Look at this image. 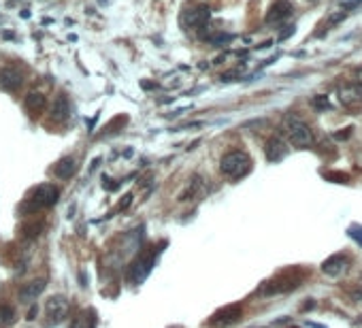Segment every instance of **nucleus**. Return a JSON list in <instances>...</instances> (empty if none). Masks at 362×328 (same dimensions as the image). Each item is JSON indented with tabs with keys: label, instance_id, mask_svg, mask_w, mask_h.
<instances>
[{
	"label": "nucleus",
	"instance_id": "1",
	"mask_svg": "<svg viewBox=\"0 0 362 328\" xmlns=\"http://www.w3.org/2000/svg\"><path fill=\"white\" fill-rule=\"evenodd\" d=\"M58 196H60V190L54 184H41L26 196V200L21 203L19 211L23 215H34V213H39L41 209L54 207V205L58 203Z\"/></svg>",
	"mask_w": 362,
	"mask_h": 328
},
{
	"label": "nucleus",
	"instance_id": "2",
	"mask_svg": "<svg viewBox=\"0 0 362 328\" xmlns=\"http://www.w3.org/2000/svg\"><path fill=\"white\" fill-rule=\"evenodd\" d=\"M220 171L228 179H241V177H245L251 171V158L245 152H241V149L228 152L222 158V162H220Z\"/></svg>",
	"mask_w": 362,
	"mask_h": 328
},
{
	"label": "nucleus",
	"instance_id": "3",
	"mask_svg": "<svg viewBox=\"0 0 362 328\" xmlns=\"http://www.w3.org/2000/svg\"><path fill=\"white\" fill-rule=\"evenodd\" d=\"M283 130H286L288 141L292 143L294 147H309V145L313 143L311 128L300 117H296V115H288L283 119Z\"/></svg>",
	"mask_w": 362,
	"mask_h": 328
},
{
	"label": "nucleus",
	"instance_id": "4",
	"mask_svg": "<svg viewBox=\"0 0 362 328\" xmlns=\"http://www.w3.org/2000/svg\"><path fill=\"white\" fill-rule=\"evenodd\" d=\"M300 282H303V273L300 271H286L281 275H277L273 282L264 284L262 292L264 294H279V292H290V290H294Z\"/></svg>",
	"mask_w": 362,
	"mask_h": 328
},
{
	"label": "nucleus",
	"instance_id": "5",
	"mask_svg": "<svg viewBox=\"0 0 362 328\" xmlns=\"http://www.w3.org/2000/svg\"><path fill=\"white\" fill-rule=\"evenodd\" d=\"M211 19V11L209 7L204 5H196V7H190L181 13V28H202L204 23Z\"/></svg>",
	"mask_w": 362,
	"mask_h": 328
},
{
	"label": "nucleus",
	"instance_id": "6",
	"mask_svg": "<svg viewBox=\"0 0 362 328\" xmlns=\"http://www.w3.org/2000/svg\"><path fill=\"white\" fill-rule=\"evenodd\" d=\"M241 315H243V307L241 305H226L222 309H217L213 315H211V320L209 324L215 326V328H228V326H232L241 320Z\"/></svg>",
	"mask_w": 362,
	"mask_h": 328
},
{
	"label": "nucleus",
	"instance_id": "7",
	"mask_svg": "<svg viewBox=\"0 0 362 328\" xmlns=\"http://www.w3.org/2000/svg\"><path fill=\"white\" fill-rule=\"evenodd\" d=\"M156 254H158V251L151 249V251H147V254H141V256L135 260V264H132V271H130V279H132L135 284H141L143 279L151 273Z\"/></svg>",
	"mask_w": 362,
	"mask_h": 328
},
{
	"label": "nucleus",
	"instance_id": "8",
	"mask_svg": "<svg viewBox=\"0 0 362 328\" xmlns=\"http://www.w3.org/2000/svg\"><path fill=\"white\" fill-rule=\"evenodd\" d=\"M68 309H70V305H68V300L64 296H51L49 300H47V307H45L47 322L54 324V326L60 324L68 315Z\"/></svg>",
	"mask_w": 362,
	"mask_h": 328
},
{
	"label": "nucleus",
	"instance_id": "9",
	"mask_svg": "<svg viewBox=\"0 0 362 328\" xmlns=\"http://www.w3.org/2000/svg\"><path fill=\"white\" fill-rule=\"evenodd\" d=\"M21 81H23V75L19 68H15V66L0 68V88L5 92H15L21 86Z\"/></svg>",
	"mask_w": 362,
	"mask_h": 328
},
{
	"label": "nucleus",
	"instance_id": "10",
	"mask_svg": "<svg viewBox=\"0 0 362 328\" xmlns=\"http://www.w3.org/2000/svg\"><path fill=\"white\" fill-rule=\"evenodd\" d=\"M290 15H292V5H290L288 0H277V3L269 9V13H267V23L277 26V23L286 21Z\"/></svg>",
	"mask_w": 362,
	"mask_h": 328
},
{
	"label": "nucleus",
	"instance_id": "11",
	"mask_svg": "<svg viewBox=\"0 0 362 328\" xmlns=\"http://www.w3.org/2000/svg\"><path fill=\"white\" fill-rule=\"evenodd\" d=\"M288 154V147H286V143L279 139V137H271L267 141V145H264V156H267V160L269 162H279L283 160Z\"/></svg>",
	"mask_w": 362,
	"mask_h": 328
},
{
	"label": "nucleus",
	"instance_id": "12",
	"mask_svg": "<svg viewBox=\"0 0 362 328\" xmlns=\"http://www.w3.org/2000/svg\"><path fill=\"white\" fill-rule=\"evenodd\" d=\"M45 286H47L45 279H34V282L23 284L21 290H19V300H21V302H34L36 298L43 294Z\"/></svg>",
	"mask_w": 362,
	"mask_h": 328
},
{
	"label": "nucleus",
	"instance_id": "13",
	"mask_svg": "<svg viewBox=\"0 0 362 328\" xmlns=\"http://www.w3.org/2000/svg\"><path fill=\"white\" fill-rule=\"evenodd\" d=\"M45 105H47V100L41 92H30L26 96V100H23V109H26V113L30 117H39L45 111Z\"/></svg>",
	"mask_w": 362,
	"mask_h": 328
},
{
	"label": "nucleus",
	"instance_id": "14",
	"mask_svg": "<svg viewBox=\"0 0 362 328\" xmlns=\"http://www.w3.org/2000/svg\"><path fill=\"white\" fill-rule=\"evenodd\" d=\"M75 171H77V160H75V158H70V156L62 158V160H58L54 164V168H51V173L58 179H70L72 175H75Z\"/></svg>",
	"mask_w": 362,
	"mask_h": 328
},
{
	"label": "nucleus",
	"instance_id": "15",
	"mask_svg": "<svg viewBox=\"0 0 362 328\" xmlns=\"http://www.w3.org/2000/svg\"><path fill=\"white\" fill-rule=\"evenodd\" d=\"M68 113H70V103L66 98V94H60L51 107V119L58 121V124H62V121H66Z\"/></svg>",
	"mask_w": 362,
	"mask_h": 328
},
{
	"label": "nucleus",
	"instance_id": "16",
	"mask_svg": "<svg viewBox=\"0 0 362 328\" xmlns=\"http://www.w3.org/2000/svg\"><path fill=\"white\" fill-rule=\"evenodd\" d=\"M70 328H96V313L92 309L81 311L77 318H72Z\"/></svg>",
	"mask_w": 362,
	"mask_h": 328
},
{
	"label": "nucleus",
	"instance_id": "17",
	"mask_svg": "<svg viewBox=\"0 0 362 328\" xmlns=\"http://www.w3.org/2000/svg\"><path fill=\"white\" fill-rule=\"evenodd\" d=\"M339 94H341V100L345 105H358L362 100V90L358 86H343L339 90Z\"/></svg>",
	"mask_w": 362,
	"mask_h": 328
},
{
	"label": "nucleus",
	"instance_id": "18",
	"mask_svg": "<svg viewBox=\"0 0 362 328\" xmlns=\"http://www.w3.org/2000/svg\"><path fill=\"white\" fill-rule=\"evenodd\" d=\"M343 266H345V258L343 256H334V258H328L324 262V273L326 275H339L343 271Z\"/></svg>",
	"mask_w": 362,
	"mask_h": 328
},
{
	"label": "nucleus",
	"instance_id": "19",
	"mask_svg": "<svg viewBox=\"0 0 362 328\" xmlns=\"http://www.w3.org/2000/svg\"><path fill=\"white\" fill-rule=\"evenodd\" d=\"M15 320V311L11 305H0V328H9Z\"/></svg>",
	"mask_w": 362,
	"mask_h": 328
},
{
	"label": "nucleus",
	"instance_id": "20",
	"mask_svg": "<svg viewBox=\"0 0 362 328\" xmlns=\"http://www.w3.org/2000/svg\"><path fill=\"white\" fill-rule=\"evenodd\" d=\"M349 237H354V239L360 243V245H362V230H360V228H356V226L349 228Z\"/></svg>",
	"mask_w": 362,
	"mask_h": 328
},
{
	"label": "nucleus",
	"instance_id": "21",
	"mask_svg": "<svg viewBox=\"0 0 362 328\" xmlns=\"http://www.w3.org/2000/svg\"><path fill=\"white\" fill-rule=\"evenodd\" d=\"M28 315H30L28 320H34V315H36V309H30V313H28Z\"/></svg>",
	"mask_w": 362,
	"mask_h": 328
}]
</instances>
